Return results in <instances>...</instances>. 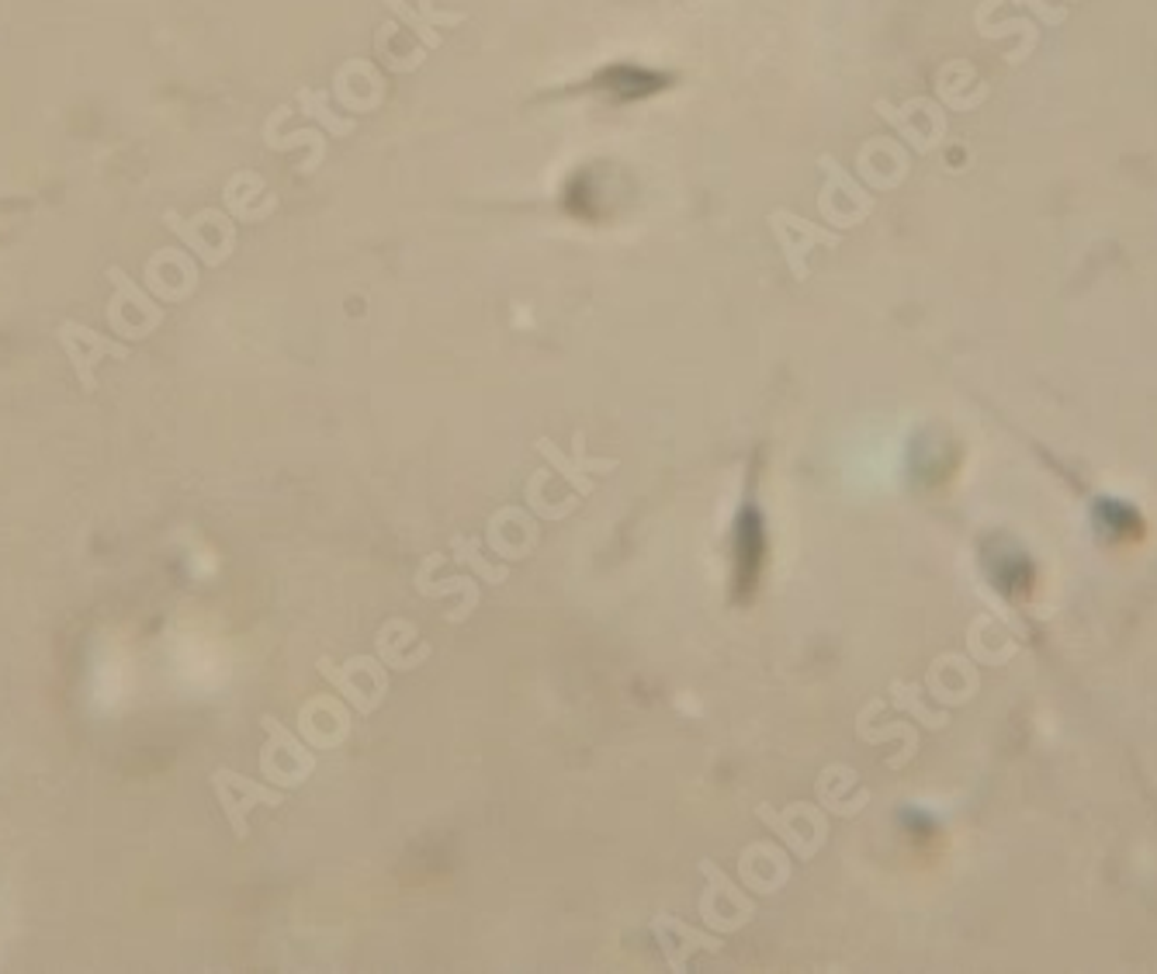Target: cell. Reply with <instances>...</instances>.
Instances as JSON below:
<instances>
[{
  "label": "cell",
  "instance_id": "cell-10",
  "mask_svg": "<svg viewBox=\"0 0 1157 974\" xmlns=\"http://www.w3.org/2000/svg\"><path fill=\"white\" fill-rule=\"evenodd\" d=\"M891 694H894V705H898L901 711H912V714L921 721V725H929V729H943V725H946V714H943V711H929L926 705H921L918 687H908V683L894 680V683H891Z\"/></svg>",
  "mask_w": 1157,
  "mask_h": 974
},
{
  "label": "cell",
  "instance_id": "cell-4",
  "mask_svg": "<svg viewBox=\"0 0 1157 974\" xmlns=\"http://www.w3.org/2000/svg\"><path fill=\"white\" fill-rule=\"evenodd\" d=\"M212 790H215V798H219L223 815H226V822L232 825V836H237V839H246V836H250L246 811H250L253 805H270V808L281 805L278 790H270V787H264V784H257V781H246V777H240V773H232V770H226V767H219V770L212 773Z\"/></svg>",
  "mask_w": 1157,
  "mask_h": 974
},
{
  "label": "cell",
  "instance_id": "cell-9",
  "mask_svg": "<svg viewBox=\"0 0 1157 974\" xmlns=\"http://www.w3.org/2000/svg\"><path fill=\"white\" fill-rule=\"evenodd\" d=\"M420 593H423V597H447V593H461L465 600L458 607V615H450V621H461L479 607V583L472 580V575H468V580H465V575H458V580H447L441 586L427 583V586H420Z\"/></svg>",
  "mask_w": 1157,
  "mask_h": 974
},
{
  "label": "cell",
  "instance_id": "cell-7",
  "mask_svg": "<svg viewBox=\"0 0 1157 974\" xmlns=\"http://www.w3.org/2000/svg\"><path fill=\"white\" fill-rule=\"evenodd\" d=\"M738 874H742V885L755 895H776L790 881V860L780 846L763 839L746 846L742 860H738Z\"/></svg>",
  "mask_w": 1157,
  "mask_h": 974
},
{
  "label": "cell",
  "instance_id": "cell-1",
  "mask_svg": "<svg viewBox=\"0 0 1157 974\" xmlns=\"http://www.w3.org/2000/svg\"><path fill=\"white\" fill-rule=\"evenodd\" d=\"M700 874H703V881H708V888H703V895L697 901L703 926H711L717 933H738L742 926H749L755 915L752 898L742 888H735L728 874L721 871L714 860H700Z\"/></svg>",
  "mask_w": 1157,
  "mask_h": 974
},
{
  "label": "cell",
  "instance_id": "cell-2",
  "mask_svg": "<svg viewBox=\"0 0 1157 974\" xmlns=\"http://www.w3.org/2000/svg\"><path fill=\"white\" fill-rule=\"evenodd\" d=\"M260 725H264L267 735H270L267 746H264V752H260V770L267 773V777L278 781L281 787H295V784H302V781H309L313 770H316V756L305 749L298 738L281 725L278 718L264 714Z\"/></svg>",
  "mask_w": 1157,
  "mask_h": 974
},
{
  "label": "cell",
  "instance_id": "cell-8",
  "mask_svg": "<svg viewBox=\"0 0 1157 974\" xmlns=\"http://www.w3.org/2000/svg\"><path fill=\"white\" fill-rule=\"evenodd\" d=\"M319 673L327 676V680L333 683V687H336L343 697H347V705H351V708H357V714H360V718L374 714V711H378V705H382V700H385V694H378L374 687H365V683L357 680V659H351L347 666H333L327 656H322V659H319Z\"/></svg>",
  "mask_w": 1157,
  "mask_h": 974
},
{
  "label": "cell",
  "instance_id": "cell-5",
  "mask_svg": "<svg viewBox=\"0 0 1157 974\" xmlns=\"http://www.w3.org/2000/svg\"><path fill=\"white\" fill-rule=\"evenodd\" d=\"M652 933H656L659 950H662V958H665V964H669V971H673V974H683L697 950L721 953V947H725V944H721V936L694 929L690 923H683L679 915H669V912L652 919Z\"/></svg>",
  "mask_w": 1157,
  "mask_h": 974
},
{
  "label": "cell",
  "instance_id": "cell-11",
  "mask_svg": "<svg viewBox=\"0 0 1157 974\" xmlns=\"http://www.w3.org/2000/svg\"><path fill=\"white\" fill-rule=\"evenodd\" d=\"M548 479H551V468H541V472L531 476V482H527V507H531L537 517L558 520V517H565V514H572V510L578 507V496H569V503H562V507H548L545 496H541V490H545Z\"/></svg>",
  "mask_w": 1157,
  "mask_h": 974
},
{
  "label": "cell",
  "instance_id": "cell-12",
  "mask_svg": "<svg viewBox=\"0 0 1157 974\" xmlns=\"http://www.w3.org/2000/svg\"><path fill=\"white\" fill-rule=\"evenodd\" d=\"M450 548H455L458 555V562H465V566H472L479 575H482V580L485 583H493V586H499V583H506V580H510V572H506V569H496V566H490V562H485V558L479 555V545H475V541H468V537H455V541H450Z\"/></svg>",
  "mask_w": 1157,
  "mask_h": 974
},
{
  "label": "cell",
  "instance_id": "cell-3",
  "mask_svg": "<svg viewBox=\"0 0 1157 974\" xmlns=\"http://www.w3.org/2000/svg\"><path fill=\"white\" fill-rule=\"evenodd\" d=\"M755 815H759V822H766L773 833L790 846L793 857H801V860H815L822 853V846L828 843V822H815V825L804 828L808 819L822 815L815 805L793 801L784 811H773L770 805H755Z\"/></svg>",
  "mask_w": 1157,
  "mask_h": 974
},
{
  "label": "cell",
  "instance_id": "cell-6",
  "mask_svg": "<svg viewBox=\"0 0 1157 974\" xmlns=\"http://www.w3.org/2000/svg\"><path fill=\"white\" fill-rule=\"evenodd\" d=\"M537 455L551 465V472H562V479L572 485L578 496H593V490H596V482L589 479V472L610 476L613 468H618V461H613V458H586V434H583V430H575V438H572V458L562 455L558 444H551L548 438L537 441Z\"/></svg>",
  "mask_w": 1157,
  "mask_h": 974
}]
</instances>
